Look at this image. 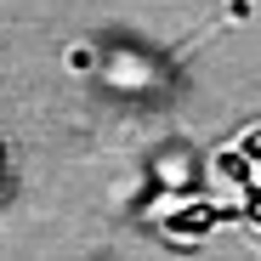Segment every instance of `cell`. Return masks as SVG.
I'll use <instances>...</instances> for the list:
<instances>
[{
  "mask_svg": "<svg viewBox=\"0 0 261 261\" xmlns=\"http://www.w3.org/2000/svg\"><path fill=\"white\" fill-rule=\"evenodd\" d=\"M244 210H216V204H193V210H176L170 216V227L176 233H188V239H199V233H210L216 222H239Z\"/></svg>",
  "mask_w": 261,
  "mask_h": 261,
  "instance_id": "6da1fadb",
  "label": "cell"
},
{
  "mask_svg": "<svg viewBox=\"0 0 261 261\" xmlns=\"http://www.w3.org/2000/svg\"><path fill=\"white\" fill-rule=\"evenodd\" d=\"M239 153H244V159H261V130H255V137H250V142H244Z\"/></svg>",
  "mask_w": 261,
  "mask_h": 261,
  "instance_id": "7a4b0ae2",
  "label": "cell"
}]
</instances>
